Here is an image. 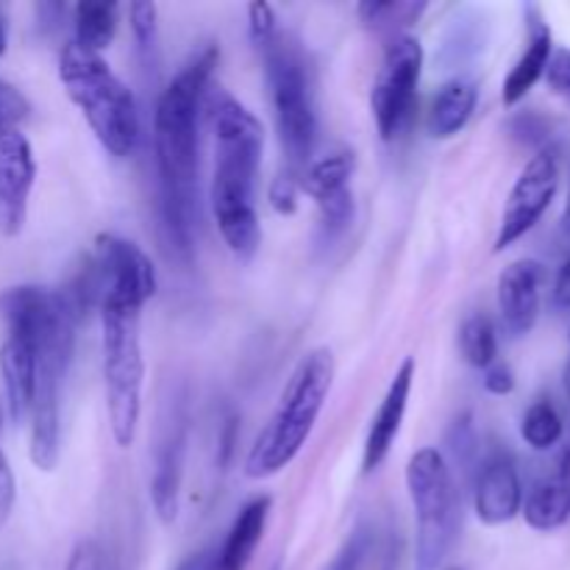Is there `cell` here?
Here are the masks:
<instances>
[{
  "mask_svg": "<svg viewBox=\"0 0 570 570\" xmlns=\"http://www.w3.org/2000/svg\"><path fill=\"white\" fill-rule=\"evenodd\" d=\"M156 3H131L128 6V17H131V31L137 37L139 48H154L156 42Z\"/></svg>",
  "mask_w": 570,
  "mask_h": 570,
  "instance_id": "cell-31",
  "label": "cell"
},
{
  "mask_svg": "<svg viewBox=\"0 0 570 570\" xmlns=\"http://www.w3.org/2000/svg\"><path fill=\"white\" fill-rule=\"evenodd\" d=\"M28 115H31V104L26 100V95L0 78V137L9 131H20Z\"/></svg>",
  "mask_w": 570,
  "mask_h": 570,
  "instance_id": "cell-28",
  "label": "cell"
},
{
  "mask_svg": "<svg viewBox=\"0 0 570 570\" xmlns=\"http://www.w3.org/2000/svg\"><path fill=\"white\" fill-rule=\"evenodd\" d=\"M521 434L534 451L554 449L562 440V417L551 401L540 399L527 410L521 423Z\"/></svg>",
  "mask_w": 570,
  "mask_h": 570,
  "instance_id": "cell-26",
  "label": "cell"
},
{
  "mask_svg": "<svg viewBox=\"0 0 570 570\" xmlns=\"http://www.w3.org/2000/svg\"><path fill=\"white\" fill-rule=\"evenodd\" d=\"M546 81H549L551 92L560 95L570 106V48H560L551 53L549 67H546Z\"/></svg>",
  "mask_w": 570,
  "mask_h": 570,
  "instance_id": "cell-33",
  "label": "cell"
},
{
  "mask_svg": "<svg viewBox=\"0 0 570 570\" xmlns=\"http://www.w3.org/2000/svg\"><path fill=\"white\" fill-rule=\"evenodd\" d=\"M0 376L6 387V410L11 423H22L31 415L37 393V351L17 337H6L0 345Z\"/></svg>",
  "mask_w": 570,
  "mask_h": 570,
  "instance_id": "cell-17",
  "label": "cell"
},
{
  "mask_svg": "<svg viewBox=\"0 0 570 570\" xmlns=\"http://www.w3.org/2000/svg\"><path fill=\"white\" fill-rule=\"evenodd\" d=\"M423 72V45L421 39L401 33L390 39L384 50L382 67L371 89V111L376 120L379 137L393 142L401 137L412 120L417 104V83Z\"/></svg>",
  "mask_w": 570,
  "mask_h": 570,
  "instance_id": "cell-8",
  "label": "cell"
},
{
  "mask_svg": "<svg viewBox=\"0 0 570 570\" xmlns=\"http://www.w3.org/2000/svg\"><path fill=\"white\" fill-rule=\"evenodd\" d=\"M479 104L476 83L468 78H451L434 92L429 109V134L434 139H451L468 126Z\"/></svg>",
  "mask_w": 570,
  "mask_h": 570,
  "instance_id": "cell-19",
  "label": "cell"
},
{
  "mask_svg": "<svg viewBox=\"0 0 570 570\" xmlns=\"http://www.w3.org/2000/svg\"><path fill=\"white\" fill-rule=\"evenodd\" d=\"M184 449H187V423H170L159 451H156V468L154 479H150V501H154V510L161 523H173L178 515Z\"/></svg>",
  "mask_w": 570,
  "mask_h": 570,
  "instance_id": "cell-16",
  "label": "cell"
},
{
  "mask_svg": "<svg viewBox=\"0 0 570 570\" xmlns=\"http://www.w3.org/2000/svg\"><path fill=\"white\" fill-rule=\"evenodd\" d=\"M412 382H415V360L406 356L399 365V371H395V376L390 379L387 393H384L382 404H379L376 415L371 421V429H367L365 449H362V473L365 476L382 468V462L387 460L395 440H399L406 406H410Z\"/></svg>",
  "mask_w": 570,
  "mask_h": 570,
  "instance_id": "cell-13",
  "label": "cell"
},
{
  "mask_svg": "<svg viewBox=\"0 0 570 570\" xmlns=\"http://www.w3.org/2000/svg\"><path fill=\"white\" fill-rule=\"evenodd\" d=\"M37 181V161L22 131L0 137V234L17 237L26 226L28 200Z\"/></svg>",
  "mask_w": 570,
  "mask_h": 570,
  "instance_id": "cell-12",
  "label": "cell"
},
{
  "mask_svg": "<svg viewBox=\"0 0 570 570\" xmlns=\"http://www.w3.org/2000/svg\"><path fill=\"white\" fill-rule=\"evenodd\" d=\"M142 309L122 304L100 306V351H104L106 412H109L111 438L120 449H128L137 438L142 415L145 360L139 337Z\"/></svg>",
  "mask_w": 570,
  "mask_h": 570,
  "instance_id": "cell-6",
  "label": "cell"
},
{
  "mask_svg": "<svg viewBox=\"0 0 570 570\" xmlns=\"http://www.w3.org/2000/svg\"><path fill=\"white\" fill-rule=\"evenodd\" d=\"M59 78L98 142L117 159L134 154L139 139V111L131 89L115 76L100 53L67 42L59 56Z\"/></svg>",
  "mask_w": 570,
  "mask_h": 570,
  "instance_id": "cell-4",
  "label": "cell"
},
{
  "mask_svg": "<svg viewBox=\"0 0 570 570\" xmlns=\"http://www.w3.org/2000/svg\"><path fill=\"white\" fill-rule=\"evenodd\" d=\"M449 445H451V454H454L456 465H471L473 454H476V432H473V417L460 415L454 421L449 432Z\"/></svg>",
  "mask_w": 570,
  "mask_h": 570,
  "instance_id": "cell-30",
  "label": "cell"
},
{
  "mask_svg": "<svg viewBox=\"0 0 570 570\" xmlns=\"http://www.w3.org/2000/svg\"><path fill=\"white\" fill-rule=\"evenodd\" d=\"M551 53H554V39H551L549 26L543 20H532L527 50L515 61L510 76L504 78V92H501V98H504L507 106L521 104L529 95V89H534V83L546 76Z\"/></svg>",
  "mask_w": 570,
  "mask_h": 570,
  "instance_id": "cell-20",
  "label": "cell"
},
{
  "mask_svg": "<svg viewBox=\"0 0 570 570\" xmlns=\"http://www.w3.org/2000/svg\"><path fill=\"white\" fill-rule=\"evenodd\" d=\"M65 570H104V554H100L98 543H95V540H81V543L72 549Z\"/></svg>",
  "mask_w": 570,
  "mask_h": 570,
  "instance_id": "cell-36",
  "label": "cell"
},
{
  "mask_svg": "<svg viewBox=\"0 0 570 570\" xmlns=\"http://www.w3.org/2000/svg\"><path fill=\"white\" fill-rule=\"evenodd\" d=\"M351 173H354V156L337 150V154H328L323 159L312 161L309 170L304 173V181L301 187L312 195L315 200L326 198V195L340 193V189H348Z\"/></svg>",
  "mask_w": 570,
  "mask_h": 570,
  "instance_id": "cell-24",
  "label": "cell"
},
{
  "mask_svg": "<svg viewBox=\"0 0 570 570\" xmlns=\"http://www.w3.org/2000/svg\"><path fill=\"white\" fill-rule=\"evenodd\" d=\"M406 490L415 510V570H440L460 529V507L449 460L421 449L406 465Z\"/></svg>",
  "mask_w": 570,
  "mask_h": 570,
  "instance_id": "cell-7",
  "label": "cell"
},
{
  "mask_svg": "<svg viewBox=\"0 0 570 570\" xmlns=\"http://www.w3.org/2000/svg\"><path fill=\"white\" fill-rule=\"evenodd\" d=\"M98 282L100 306L122 304L142 309L156 295V271L142 248L117 234H98L89 259Z\"/></svg>",
  "mask_w": 570,
  "mask_h": 570,
  "instance_id": "cell-9",
  "label": "cell"
},
{
  "mask_svg": "<svg viewBox=\"0 0 570 570\" xmlns=\"http://www.w3.org/2000/svg\"><path fill=\"white\" fill-rule=\"evenodd\" d=\"M315 204L317 209H321L323 243H332L340 234L348 232L351 220H354V193H351V187L326 195V198L315 200Z\"/></svg>",
  "mask_w": 570,
  "mask_h": 570,
  "instance_id": "cell-27",
  "label": "cell"
},
{
  "mask_svg": "<svg viewBox=\"0 0 570 570\" xmlns=\"http://www.w3.org/2000/svg\"><path fill=\"white\" fill-rule=\"evenodd\" d=\"M557 187H560V161H557L554 150L543 148L527 161L518 181L512 184V193L507 198L504 215H501L499 234H495V250H507L515 245L518 239L527 237L546 209L554 200Z\"/></svg>",
  "mask_w": 570,
  "mask_h": 570,
  "instance_id": "cell-10",
  "label": "cell"
},
{
  "mask_svg": "<svg viewBox=\"0 0 570 570\" xmlns=\"http://www.w3.org/2000/svg\"><path fill=\"white\" fill-rule=\"evenodd\" d=\"M6 45H9V26H6V17L0 11V56L6 53Z\"/></svg>",
  "mask_w": 570,
  "mask_h": 570,
  "instance_id": "cell-41",
  "label": "cell"
},
{
  "mask_svg": "<svg viewBox=\"0 0 570 570\" xmlns=\"http://www.w3.org/2000/svg\"><path fill=\"white\" fill-rule=\"evenodd\" d=\"M215 131V176H212V212L223 239L239 259H250L262 243L256 215V184H259L265 131L254 111L237 98L212 89L204 98Z\"/></svg>",
  "mask_w": 570,
  "mask_h": 570,
  "instance_id": "cell-2",
  "label": "cell"
},
{
  "mask_svg": "<svg viewBox=\"0 0 570 570\" xmlns=\"http://www.w3.org/2000/svg\"><path fill=\"white\" fill-rule=\"evenodd\" d=\"M271 495H259V499L248 501L237 518H234L232 529H228L226 540L217 549L223 570H245L248 562L254 560L256 549H259L262 538H265L267 518H271Z\"/></svg>",
  "mask_w": 570,
  "mask_h": 570,
  "instance_id": "cell-18",
  "label": "cell"
},
{
  "mask_svg": "<svg viewBox=\"0 0 570 570\" xmlns=\"http://www.w3.org/2000/svg\"><path fill=\"white\" fill-rule=\"evenodd\" d=\"M371 529H356L348 540L343 543V549L334 554V560L328 562L326 570H365L367 557L373 551V538Z\"/></svg>",
  "mask_w": 570,
  "mask_h": 570,
  "instance_id": "cell-29",
  "label": "cell"
},
{
  "mask_svg": "<svg viewBox=\"0 0 570 570\" xmlns=\"http://www.w3.org/2000/svg\"><path fill=\"white\" fill-rule=\"evenodd\" d=\"M562 232L570 237V184H568V200H566V212H562Z\"/></svg>",
  "mask_w": 570,
  "mask_h": 570,
  "instance_id": "cell-42",
  "label": "cell"
},
{
  "mask_svg": "<svg viewBox=\"0 0 570 570\" xmlns=\"http://www.w3.org/2000/svg\"><path fill=\"white\" fill-rule=\"evenodd\" d=\"M540 287H543V265L534 259L512 262L499 276L501 323L512 337H523L538 323Z\"/></svg>",
  "mask_w": 570,
  "mask_h": 570,
  "instance_id": "cell-15",
  "label": "cell"
},
{
  "mask_svg": "<svg viewBox=\"0 0 570 570\" xmlns=\"http://www.w3.org/2000/svg\"><path fill=\"white\" fill-rule=\"evenodd\" d=\"M248 28H250V39H254L256 48H259V45H265L271 37H276L278 26H276V11H273V6L265 3V0H256V3H250Z\"/></svg>",
  "mask_w": 570,
  "mask_h": 570,
  "instance_id": "cell-32",
  "label": "cell"
},
{
  "mask_svg": "<svg viewBox=\"0 0 570 570\" xmlns=\"http://www.w3.org/2000/svg\"><path fill=\"white\" fill-rule=\"evenodd\" d=\"M445 570H462V568H445Z\"/></svg>",
  "mask_w": 570,
  "mask_h": 570,
  "instance_id": "cell-44",
  "label": "cell"
},
{
  "mask_svg": "<svg viewBox=\"0 0 570 570\" xmlns=\"http://www.w3.org/2000/svg\"><path fill=\"white\" fill-rule=\"evenodd\" d=\"M334 382V354L328 348H315L301 356L295 371L289 373L287 387L282 390L276 410L267 417L262 432L256 434L248 456H245V476L271 479L282 473L309 440L328 390Z\"/></svg>",
  "mask_w": 570,
  "mask_h": 570,
  "instance_id": "cell-3",
  "label": "cell"
},
{
  "mask_svg": "<svg viewBox=\"0 0 570 570\" xmlns=\"http://www.w3.org/2000/svg\"><path fill=\"white\" fill-rule=\"evenodd\" d=\"M217 59L215 45L189 56L165 87L154 115L161 232L184 262L193 256V220L198 215V115Z\"/></svg>",
  "mask_w": 570,
  "mask_h": 570,
  "instance_id": "cell-1",
  "label": "cell"
},
{
  "mask_svg": "<svg viewBox=\"0 0 570 570\" xmlns=\"http://www.w3.org/2000/svg\"><path fill=\"white\" fill-rule=\"evenodd\" d=\"M298 189L301 181L289 173H282L276 181L271 184V204L278 215H295L298 209Z\"/></svg>",
  "mask_w": 570,
  "mask_h": 570,
  "instance_id": "cell-34",
  "label": "cell"
},
{
  "mask_svg": "<svg viewBox=\"0 0 570 570\" xmlns=\"http://www.w3.org/2000/svg\"><path fill=\"white\" fill-rule=\"evenodd\" d=\"M523 518L538 532H554L570 521V490L557 476L543 479L532 488L527 504H523Z\"/></svg>",
  "mask_w": 570,
  "mask_h": 570,
  "instance_id": "cell-21",
  "label": "cell"
},
{
  "mask_svg": "<svg viewBox=\"0 0 570 570\" xmlns=\"http://www.w3.org/2000/svg\"><path fill=\"white\" fill-rule=\"evenodd\" d=\"M460 348L462 356L471 367L488 371L499 356V337H495V326L490 317L473 315L462 323L460 332Z\"/></svg>",
  "mask_w": 570,
  "mask_h": 570,
  "instance_id": "cell-25",
  "label": "cell"
},
{
  "mask_svg": "<svg viewBox=\"0 0 570 570\" xmlns=\"http://www.w3.org/2000/svg\"><path fill=\"white\" fill-rule=\"evenodd\" d=\"M566 393H568V399H570V360H568V365H566Z\"/></svg>",
  "mask_w": 570,
  "mask_h": 570,
  "instance_id": "cell-43",
  "label": "cell"
},
{
  "mask_svg": "<svg viewBox=\"0 0 570 570\" xmlns=\"http://www.w3.org/2000/svg\"><path fill=\"white\" fill-rule=\"evenodd\" d=\"M176 570H223V566L217 549H204L198 554H189L184 562H178Z\"/></svg>",
  "mask_w": 570,
  "mask_h": 570,
  "instance_id": "cell-38",
  "label": "cell"
},
{
  "mask_svg": "<svg viewBox=\"0 0 570 570\" xmlns=\"http://www.w3.org/2000/svg\"><path fill=\"white\" fill-rule=\"evenodd\" d=\"M484 390L493 395H510L512 390H515V376H512L510 365L495 360L493 365L484 371Z\"/></svg>",
  "mask_w": 570,
  "mask_h": 570,
  "instance_id": "cell-37",
  "label": "cell"
},
{
  "mask_svg": "<svg viewBox=\"0 0 570 570\" xmlns=\"http://www.w3.org/2000/svg\"><path fill=\"white\" fill-rule=\"evenodd\" d=\"M557 479H560V482L570 490V445H568L566 451H562L560 468H557Z\"/></svg>",
  "mask_w": 570,
  "mask_h": 570,
  "instance_id": "cell-40",
  "label": "cell"
},
{
  "mask_svg": "<svg viewBox=\"0 0 570 570\" xmlns=\"http://www.w3.org/2000/svg\"><path fill=\"white\" fill-rule=\"evenodd\" d=\"M0 432H3V406H0ZM17 499V482L14 473H11L9 460H6L3 449H0V521L9 518V512L14 510Z\"/></svg>",
  "mask_w": 570,
  "mask_h": 570,
  "instance_id": "cell-35",
  "label": "cell"
},
{
  "mask_svg": "<svg viewBox=\"0 0 570 570\" xmlns=\"http://www.w3.org/2000/svg\"><path fill=\"white\" fill-rule=\"evenodd\" d=\"M473 504L484 527H501L510 523L523 507V488L518 468L510 456L495 454L479 468L476 484H473Z\"/></svg>",
  "mask_w": 570,
  "mask_h": 570,
  "instance_id": "cell-14",
  "label": "cell"
},
{
  "mask_svg": "<svg viewBox=\"0 0 570 570\" xmlns=\"http://www.w3.org/2000/svg\"><path fill=\"white\" fill-rule=\"evenodd\" d=\"M72 351H42L37 354V393L31 406V445L28 454L39 471L50 473L61 454V382Z\"/></svg>",
  "mask_w": 570,
  "mask_h": 570,
  "instance_id": "cell-11",
  "label": "cell"
},
{
  "mask_svg": "<svg viewBox=\"0 0 570 570\" xmlns=\"http://www.w3.org/2000/svg\"><path fill=\"white\" fill-rule=\"evenodd\" d=\"M117 6L104 3V0H83L72 9V42L89 53H100L111 45L117 33Z\"/></svg>",
  "mask_w": 570,
  "mask_h": 570,
  "instance_id": "cell-22",
  "label": "cell"
},
{
  "mask_svg": "<svg viewBox=\"0 0 570 570\" xmlns=\"http://www.w3.org/2000/svg\"><path fill=\"white\" fill-rule=\"evenodd\" d=\"M554 306H557V309H562V312L570 309V256L566 262H562L560 273H557Z\"/></svg>",
  "mask_w": 570,
  "mask_h": 570,
  "instance_id": "cell-39",
  "label": "cell"
},
{
  "mask_svg": "<svg viewBox=\"0 0 570 570\" xmlns=\"http://www.w3.org/2000/svg\"><path fill=\"white\" fill-rule=\"evenodd\" d=\"M265 61L267 89H271L273 117H276L278 139L287 156V173L301 181L312 165V150L317 139L315 92H312L309 65L295 39L278 31L276 37L259 45Z\"/></svg>",
  "mask_w": 570,
  "mask_h": 570,
  "instance_id": "cell-5",
  "label": "cell"
},
{
  "mask_svg": "<svg viewBox=\"0 0 570 570\" xmlns=\"http://www.w3.org/2000/svg\"><path fill=\"white\" fill-rule=\"evenodd\" d=\"M423 11H426V3H415V0H365L356 6L362 26L379 33H393V37H401L406 26L421 20Z\"/></svg>",
  "mask_w": 570,
  "mask_h": 570,
  "instance_id": "cell-23",
  "label": "cell"
}]
</instances>
